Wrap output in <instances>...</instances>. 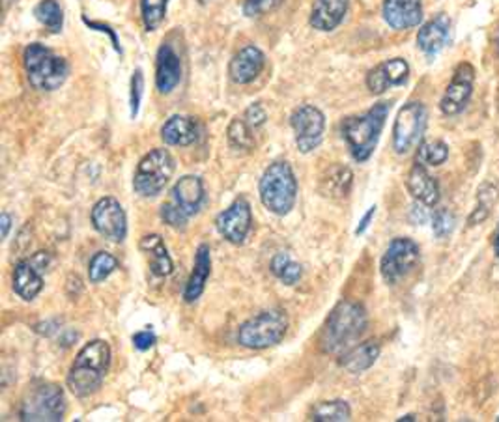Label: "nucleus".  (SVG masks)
<instances>
[{"instance_id":"6ab92c4d","label":"nucleus","mask_w":499,"mask_h":422,"mask_svg":"<svg viewBox=\"0 0 499 422\" xmlns=\"http://www.w3.org/2000/svg\"><path fill=\"white\" fill-rule=\"evenodd\" d=\"M181 81V60L172 45L163 43L155 59V87L162 94H171Z\"/></svg>"},{"instance_id":"3c124183","label":"nucleus","mask_w":499,"mask_h":422,"mask_svg":"<svg viewBox=\"0 0 499 422\" xmlns=\"http://www.w3.org/2000/svg\"><path fill=\"white\" fill-rule=\"evenodd\" d=\"M202 3H204V0H202Z\"/></svg>"},{"instance_id":"20e7f679","label":"nucleus","mask_w":499,"mask_h":422,"mask_svg":"<svg viewBox=\"0 0 499 422\" xmlns=\"http://www.w3.org/2000/svg\"><path fill=\"white\" fill-rule=\"evenodd\" d=\"M260 200L272 214L282 217L288 216L296 206L298 179L292 167L286 161L272 163L260 179Z\"/></svg>"},{"instance_id":"9d476101","label":"nucleus","mask_w":499,"mask_h":422,"mask_svg":"<svg viewBox=\"0 0 499 422\" xmlns=\"http://www.w3.org/2000/svg\"><path fill=\"white\" fill-rule=\"evenodd\" d=\"M419 245L410 240V237H397L387 247V251L382 256L380 271L387 284H397L401 279H404L419 261Z\"/></svg>"},{"instance_id":"c03bdc74","label":"nucleus","mask_w":499,"mask_h":422,"mask_svg":"<svg viewBox=\"0 0 499 422\" xmlns=\"http://www.w3.org/2000/svg\"><path fill=\"white\" fill-rule=\"evenodd\" d=\"M85 23L90 26V29H96V31H101V32H107L109 36H111V40H113V45H115V49L118 50V52H122V49H120V43H118V40H116V34H115V31L111 29V26L109 24H101V23H90V21H87L85 19Z\"/></svg>"},{"instance_id":"f257e3e1","label":"nucleus","mask_w":499,"mask_h":422,"mask_svg":"<svg viewBox=\"0 0 499 422\" xmlns=\"http://www.w3.org/2000/svg\"><path fill=\"white\" fill-rule=\"evenodd\" d=\"M111 366V348L105 340H92L77 353L68 374V389L77 399H87L101 385Z\"/></svg>"},{"instance_id":"ea45409f","label":"nucleus","mask_w":499,"mask_h":422,"mask_svg":"<svg viewBox=\"0 0 499 422\" xmlns=\"http://www.w3.org/2000/svg\"><path fill=\"white\" fill-rule=\"evenodd\" d=\"M162 219H163L169 226H172V228H183V226L188 225V221H189V219H188L186 216H183L181 211H178L171 202L162 206Z\"/></svg>"},{"instance_id":"49530a36","label":"nucleus","mask_w":499,"mask_h":422,"mask_svg":"<svg viewBox=\"0 0 499 422\" xmlns=\"http://www.w3.org/2000/svg\"><path fill=\"white\" fill-rule=\"evenodd\" d=\"M0 225H3V237H8L12 228V217L8 214H3L0 216Z\"/></svg>"},{"instance_id":"0eeeda50","label":"nucleus","mask_w":499,"mask_h":422,"mask_svg":"<svg viewBox=\"0 0 499 422\" xmlns=\"http://www.w3.org/2000/svg\"><path fill=\"white\" fill-rule=\"evenodd\" d=\"M66 413L64 390L55 383H38L29 389L21 402V420L57 422Z\"/></svg>"},{"instance_id":"4468645a","label":"nucleus","mask_w":499,"mask_h":422,"mask_svg":"<svg viewBox=\"0 0 499 422\" xmlns=\"http://www.w3.org/2000/svg\"><path fill=\"white\" fill-rule=\"evenodd\" d=\"M251 225H253V214H251V206L245 198L236 200L228 209L219 214L216 221L217 232L226 242L234 245H242L247 240Z\"/></svg>"},{"instance_id":"b1692460","label":"nucleus","mask_w":499,"mask_h":422,"mask_svg":"<svg viewBox=\"0 0 499 422\" xmlns=\"http://www.w3.org/2000/svg\"><path fill=\"white\" fill-rule=\"evenodd\" d=\"M199 124L189 116H171L162 127V139L171 146H189L199 141Z\"/></svg>"},{"instance_id":"bb28decb","label":"nucleus","mask_w":499,"mask_h":422,"mask_svg":"<svg viewBox=\"0 0 499 422\" xmlns=\"http://www.w3.org/2000/svg\"><path fill=\"white\" fill-rule=\"evenodd\" d=\"M141 251L148 252L152 256V263H150V270L153 275L157 277H169L174 270V263L169 256V251L163 243V237L157 235V234H150V235H144L141 240Z\"/></svg>"},{"instance_id":"f704fd0d","label":"nucleus","mask_w":499,"mask_h":422,"mask_svg":"<svg viewBox=\"0 0 499 422\" xmlns=\"http://www.w3.org/2000/svg\"><path fill=\"white\" fill-rule=\"evenodd\" d=\"M167 5L169 0H141V15L148 32L160 29V24L167 15Z\"/></svg>"},{"instance_id":"c85d7f7f","label":"nucleus","mask_w":499,"mask_h":422,"mask_svg":"<svg viewBox=\"0 0 499 422\" xmlns=\"http://www.w3.org/2000/svg\"><path fill=\"white\" fill-rule=\"evenodd\" d=\"M272 273L286 286H294L303 277V268L288 252H277L272 260Z\"/></svg>"},{"instance_id":"09e8293b","label":"nucleus","mask_w":499,"mask_h":422,"mask_svg":"<svg viewBox=\"0 0 499 422\" xmlns=\"http://www.w3.org/2000/svg\"><path fill=\"white\" fill-rule=\"evenodd\" d=\"M494 247H495V254L499 256V232H497V235H495V245H494Z\"/></svg>"},{"instance_id":"6e6552de","label":"nucleus","mask_w":499,"mask_h":422,"mask_svg":"<svg viewBox=\"0 0 499 422\" xmlns=\"http://www.w3.org/2000/svg\"><path fill=\"white\" fill-rule=\"evenodd\" d=\"M174 174V160L167 150H152L146 153L134 178V189L143 198H153L160 195Z\"/></svg>"},{"instance_id":"a19ab883","label":"nucleus","mask_w":499,"mask_h":422,"mask_svg":"<svg viewBox=\"0 0 499 422\" xmlns=\"http://www.w3.org/2000/svg\"><path fill=\"white\" fill-rule=\"evenodd\" d=\"M244 120L253 127V129H258V127H262V125H264L266 124V120H268V115H266V111H264V107H262V105L260 103H253L251 105V107L245 111V115H244Z\"/></svg>"},{"instance_id":"7c9ffc66","label":"nucleus","mask_w":499,"mask_h":422,"mask_svg":"<svg viewBox=\"0 0 499 422\" xmlns=\"http://www.w3.org/2000/svg\"><path fill=\"white\" fill-rule=\"evenodd\" d=\"M36 19L52 34H59L64 24V12L57 0H42L34 10Z\"/></svg>"},{"instance_id":"9b49d317","label":"nucleus","mask_w":499,"mask_h":422,"mask_svg":"<svg viewBox=\"0 0 499 422\" xmlns=\"http://www.w3.org/2000/svg\"><path fill=\"white\" fill-rule=\"evenodd\" d=\"M291 124L301 153H310L320 146L326 129V118L320 109L314 107V105H301L300 109L294 111Z\"/></svg>"},{"instance_id":"393cba45","label":"nucleus","mask_w":499,"mask_h":422,"mask_svg":"<svg viewBox=\"0 0 499 422\" xmlns=\"http://www.w3.org/2000/svg\"><path fill=\"white\" fill-rule=\"evenodd\" d=\"M43 288V279L32 261H19L14 270V292L24 299L32 301Z\"/></svg>"},{"instance_id":"c9c22d12","label":"nucleus","mask_w":499,"mask_h":422,"mask_svg":"<svg viewBox=\"0 0 499 422\" xmlns=\"http://www.w3.org/2000/svg\"><path fill=\"white\" fill-rule=\"evenodd\" d=\"M226 135H228L230 146L238 150H251L254 146L253 127L244 118H234L228 125Z\"/></svg>"},{"instance_id":"39448f33","label":"nucleus","mask_w":499,"mask_h":422,"mask_svg":"<svg viewBox=\"0 0 499 422\" xmlns=\"http://www.w3.org/2000/svg\"><path fill=\"white\" fill-rule=\"evenodd\" d=\"M29 83L42 92L60 88L69 73L68 62L42 43H31L23 55Z\"/></svg>"},{"instance_id":"4be33fe9","label":"nucleus","mask_w":499,"mask_h":422,"mask_svg":"<svg viewBox=\"0 0 499 422\" xmlns=\"http://www.w3.org/2000/svg\"><path fill=\"white\" fill-rule=\"evenodd\" d=\"M406 188L410 195L415 198V202H421L429 207L436 206L439 200V186L436 178H432L425 165L415 163L413 169L408 174Z\"/></svg>"},{"instance_id":"c756f323","label":"nucleus","mask_w":499,"mask_h":422,"mask_svg":"<svg viewBox=\"0 0 499 422\" xmlns=\"http://www.w3.org/2000/svg\"><path fill=\"white\" fill-rule=\"evenodd\" d=\"M352 409L345 400L319 402L310 411V420L314 422H345L350 420Z\"/></svg>"},{"instance_id":"72a5a7b5","label":"nucleus","mask_w":499,"mask_h":422,"mask_svg":"<svg viewBox=\"0 0 499 422\" xmlns=\"http://www.w3.org/2000/svg\"><path fill=\"white\" fill-rule=\"evenodd\" d=\"M118 268V260L111 254V252H105V251H99L97 254H94V258L90 260V266H88V279L90 282L97 284L101 280H105L107 277H111Z\"/></svg>"},{"instance_id":"37998d69","label":"nucleus","mask_w":499,"mask_h":422,"mask_svg":"<svg viewBox=\"0 0 499 422\" xmlns=\"http://www.w3.org/2000/svg\"><path fill=\"white\" fill-rule=\"evenodd\" d=\"M427 207H429V206H425V204H421V202H417V204L413 206V209H411V221H413L415 225H423V223L429 221Z\"/></svg>"},{"instance_id":"1a4fd4ad","label":"nucleus","mask_w":499,"mask_h":422,"mask_svg":"<svg viewBox=\"0 0 499 422\" xmlns=\"http://www.w3.org/2000/svg\"><path fill=\"white\" fill-rule=\"evenodd\" d=\"M427 107L423 103L411 101L399 111L393 125V150L399 155L411 151L423 139L427 129Z\"/></svg>"},{"instance_id":"412c9836","label":"nucleus","mask_w":499,"mask_h":422,"mask_svg":"<svg viewBox=\"0 0 499 422\" xmlns=\"http://www.w3.org/2000/svg\"><path fill=\"white\" fill-rule=\"evenodd\" d=\"M350 0H317L310 12V26L320 32H331L345 21Z\"/></svg>"},{"instance_id":"aec40b11","label":"nucleus","mask_w":499,"mask_h":422,"mask_svg":"<svg viewBox=\"0 0 499 422\" xmlns=\"http://www.w3.org/2000/svg\"><path fill=\"white\" fill-rule=\"evenodd\" d=\"M451 36V19L448 14H439L427 21L417 34V45L427 57H436L448 45Z\"/></svg>"},{"instance_id":"7ed1b4c3","label":"nucleus","mask_w":499,"mask_h":422,"mask_svg":"<svg viewBox=\"0 0 499 422\" xmlns=\"http://www.w3.org/2000/svg\"><path fill=\"white\" fill-rule=\"evenodd\" d=\"M391 109V103L382 101L361 116H350L343 122V137L348 144V150L356 161L363 163L374 153L382 129L385 125L387 115Z\"/></svg>"},{"instance_id":"e433bc0d","label":"nucleus","mask_w":499,"mask_h":422,"mask_svg":"<svg viewBox=\"0 0 499 422\" xmlns=\"http://www.w3.org/2000/svg\"><path fill=\"white\" fill-rule=\"evenodd\" d=\"M432 230H434L436 237H439V240L448 237L455 230V216L449 209L436 211V214L432 216Z\"/></svg>"},{"instance_id":"de8ad7c7","label":"nucleus","mask_w":499,"mask_h":422,"mask_svg":"<svg viewBox=\"0 0 499 422\" xmlns=\"http://www.w3.org/2000/svg\"><path fill=\"white\" fill-rule=\"evenodd\" d=\"M494 43H495V50H497V55H499V26H497V31L494 34Z\"/></svg>"},{"instance_id":"a18cd8bd","label":"nucleus","mask_w":499,"mask_h":422,"mask_svg":"<svg viewBox=\"0 0 499 422\" xmlns=\"http://www.w3.org/2000/svg\"><path fill=\"white\" fill-rule=\"evenodd\" d=\"M374 214H376V206H373V207H369V211H366V216L361 219V223H359V226L356 228V234L359 235V234H363L366 228H369V225H371V221H373V217H374Z\"/></svg>"},{"instance_id":"423d86ee","label":"nucleus","mask_w":499,"mask_h":422,"mask_svg":"<svg viewBox=\"0 0 499 422\" xmlns=\"http://www.w3.org/2000/svg\"><path fill=\"white\" fill-rule=\"evenodd\" d=\"M288 331V316L281 308L260 312L254 318L240 326L236 340L238 344L249 350L272 348L284 338Z\"/></svg>"},{"instance_id":"f3484780","label":"nucleus","mask_w":499,"mask_h":422,"mask_svg":"<svg viewBox=\"0 0 499 422\" xmlns=\"http://www.w3.org/2000/svg\"><path fill=\"white\" fill-rule=\"evenodd\" d=\"M383 19L395 31H408L423 21L421 0H385Z\"/></svg>"},{"instance_id":"a211bd4d","label":"nucleus","mask_w":499,"mask_h":422,"mask_svg":"<svg viewBox=\"0 0 499 422\" xmlns=\"http://www.w3.org/2000/svg\"><path fill=\"white\" fill-rule=\"evenodd\" d=\"M171 195H172L171 204L178 211H181L188 219H191L195 214H199V209L204 202L202 179L199 176H183L176 181Z\"/></svg>"},{"instance_id":"473e14b6","label":"nucleus","mask_w":499,"mask_h":422,"mask_svg":"<svg viewBox=\"0 0 499 422\" xmlns=\"http://www.w3.org/2000/svg\"><path fill=\"white\" fill-rule=\"evenodd\" d=\"M499 200V191L492 183H485V186L479 188L477 193V206L474 209V214L469 217V225H477L481 221H486L492 214V207Z\"/></svg>"},{"instance_id":"2eb2a0df","label":"nucleus","mask_w":499,"mask_h":422,"mask_svg":"<svg viewBox=\"0 0 499 422\" xmlns=\"http://www.w3.org/2000/svg\"><path fill=\"white\" fill-rule=\"evenodd\" d=\"M266 66V57L258 47L247 45L230 60L228 75L236 85H249L262 73Z\"/></svg>"},{"instance_id":"2f4dec72","label":"nucleus","mask_w":499,"mask_h":422,"mask_svg":"<svg viewBox=\"0 0 499 422\" xmlns=\"http://www.w3.org/2000/svg\"><path fill=\"white\" fill-rule=\"evenodd\" d=\"M448 157H449L448 144L441 141H429L419 144L415 163L425 167H439L448 161Z\"/></svg>"},{"instance_id":"ddd939ff","label":"nucleus","mask_w":499,"mask_h":422,"mask_svg":"<svg viewBox=\"0 0 499 422\" xmlns=\"http://www.w3.org/2000/svg\"><path fill=\"white\" fill-rule=\"evenodd\" d=\"M474 83H476V69L469 62H462L451 78V83L445 90L439 109L443 115L448 116H457L460 115L466 105L471 99V94H474Z\"/></svg>"},{"instance_id":"f8f14e48","label":"nucleus","mask_w":499,"mask_h":422,"mask_svg":"<svg viewBox=\"0 0 499 422\" xmlns=\"http://www.w3.org/2000/svg\"><path fill=\"white\" fill-rule=\"evenodd\" d=\"M92 225L105 240L120 243L127 235V219L120 202L113 197H105L92 207Z\"/></svg>"},{"instance_id":"dca6fc26","label":"nucleus","mask_w":499,"mask_h":422,"mask_svg":"<svg viewBox=\"0 0 499 422\" xmlns=\"http://www.w3.org/2000/svg\"><path fill=\"white\" fill-rule=\"evenodd\" d=\"M410 66L402 59L385 60L366 75V87L373 94H383L391 87H401L408 81Z\"/></svg>"},{"instance_id":"5701e85b","label":"nucleus","mask_w":499,"mask_h":422,"mask_svg":"<svg viewBox=\"0 0 499 422\" xmlns=\"http://www.w3.org/2000/svg\"><path fill=\"white\" fill-rule=\"evenodd\" d=\"M209 273H212V252H209L208 245H200L195 254V266L191 277L186 284V289H183V299H186V303H193L202 296Z\"/></svg>"},{"instance_id":"cd10ccee","label":"nucleus","mask_w":499,"mask_h":422,"mask_svg":"<svg viewBox=\"0 0 499 422\" xmlns=\"http://www.w3.org/2000/svg\"><path fill=\"white\" fill-rule=\"evenodd\" d=\"M352 172L347 167H333L328 170V176L322 178L320 189L326 197L331 198H343L350 193L352 188Z\"/></svg>"},{"instance_id":"8fccbe9b","label":"nucleus","mask_w":499,"mask_h":422,"mask_svg":"<svg viewBox=\"0 0 499 422\" xmlns=\"http://www.w3.org/2000/svg\"><path fill=\"white\" fill-rule=\"evenodd\" d=\"M497 420H499V417H497Z\"/></svg>"},{"instance_id":"58836bf2","label":"nucleus","mask_w":499,"mask_h":422,"mask_svg":"<svg viewBox=\"0 0 499 422\" xmlns=\"http://www.w3.org/2000/svg\"><path fill=\"white\" fill-rule=\"evenodd\" d=\"M143 92H144V75L141 69H137L131 77V118H135L139 115V107H141V99H143Z\"/></svg>"},{"instance_id":"f03ea898","label":"nucleus","mask_w":499,"mask_h":422,"mask_svg":"<svg viewBox=\"0 0 499 422\" xmlns=\"http://www.w3.org/2000/svg\"><path fill=\"white\" fill-rule=\"evenodd\" d=\"M366 329V312L354 301H340L329 314L320 335V348L337 355L348 352Z\"/></svg>"},{"instance_id":"4c0bfd02","label":"nucleus","mask_w":499,"mask_h":422,"mask_svg":"<svg viewBox=\"0 0 499 422\" xmlns=\"http://www.w3.org/2000/svg\"><path fill=\"white\" fill-rule=\"evenodd\" d=\"M282 0H244V14L247 17H260L281 6Z\"/></svg>"},{"instance_id":"a878e982","label":"nucleus","mask_w":499,"mask_h":422,"mask_svg":"<svg viewBox=\"0 0 499 422\" xmlns=\"http://www.w3.org/2000/svg\"><path fill=\"white\" fill-rule=\"evenodd\" d=\"M378 357H380V344L374 340H369V342H363L359 346H352L348 352H345V355L340 357V366H343L350 374H361L365 371H369Z\"/></svg>"},{"instance_id":"79ce46f5","label":"nucleus","mask_w":499,"mask_h":422,"mask_svg":"<svg viewBox=\"0 0 499 422\" xmlns=\"http://www.w3.org/2000/svg\"><path fill=\"white\" fill-rule=\"evenodd\" d=\"M155 342H157V338H155L153 331H150V329H144V331H139L137 335H134V346L139 352H146V350L153 348Z\"/></svg>"}]
</instances>
